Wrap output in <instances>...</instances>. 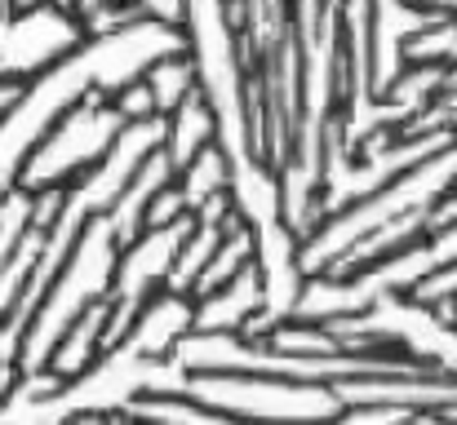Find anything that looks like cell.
Here are the masks:
<instances>
[{
    "mask_svg": "<svg viewBox=\"0 0 457 425\" xmlns=\"http://www.w3.org/2000/svg\"><path fill=\"white\" fill-rule=\"evenodd\" d=\"M413 4H427V9H440V13H453L457 18V0H413Z\"/></svg>",
    "mask_w": 457,
    "mask_h": 425,
    "instance_id": "obj_1",
    "label": "cell"
}]
</instances>
